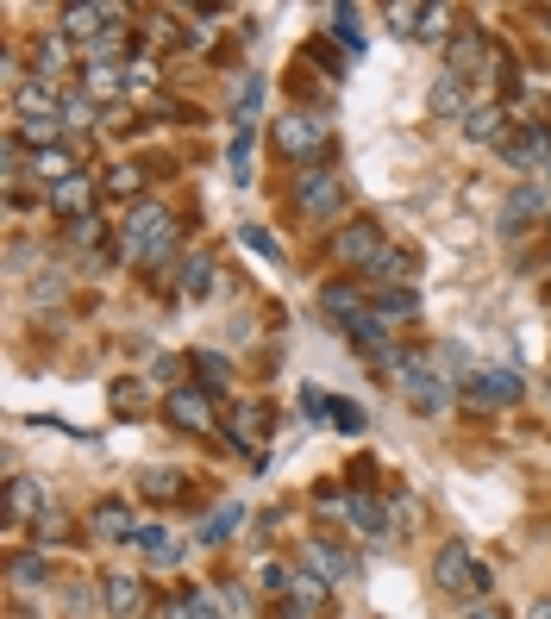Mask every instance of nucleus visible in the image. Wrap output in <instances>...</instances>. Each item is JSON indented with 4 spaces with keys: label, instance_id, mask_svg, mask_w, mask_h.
Returning a JSON list of instances; mask_svg holds the SVG:
<instances>
[{
    "label": "nucleus",
    "instance_id": "f257e3e1",
    "mask_svg": "<svg viewBox=\"0 0 551 619\" xmlns=\"http://www.w3.org/2000/svg\"><path fill=\"white\" fill-rule=\"evenodd\" d=\"M176 238H182V226L170 219V207L144 200V207H132V219H126V232H119V251L132 257V263H144V270H158V263H170Z\"/></svg>",
    "mask_w": 551,
    "mask_h": 619
},
{
    "label": "nucleus",
    "instance_id": "f03ea898",
    "mask_svg": "<svg viewBox=\"0 0 551 619\" xmlns=\"http://www.w3.org/2000/svg\"><path fill=\"white\" fill-rule=\"evenodd\" d=\"M433 582L445 588V595H457V600H495V576L476 563V551L464 539H452L433 557Z\"/></svg>",
    "mask_w": 551,
    "mask_h": 619
},
{
    "label": "nucleus",
    "instance_id": "7ed1b4c3",
    "mask_svg": "<svg viewBox=\"0 0 551 619\" xmlns=\"http://www.w3.org/2000/svg\"><path fill=\"white\" fill-rule=\"evenodd\" d=\"M389 382L408 394L413 413H445V376H426V357L420 350H395V363H389Z\"/></svg>",
    "mask_w": 551,
    "mask_h": 619
},
{
    "label": "nucleus",
    "instance_id": "20e7f679",
    "mask_svg": "<svg viewBox=\"0 0 551 619\" xmlns=\"http://www.w3.org/2000/svg\"><path fill=\"white\" fill-rule=\"evenodd\" d=\"M270 144L282 156H295V163H307V156H320L326 144H333V132H326V119L320 113H282L270 126Z\"/></svg>",
    "mask_w": 551,
    "mask_h": 619
},
{
    "label": "nucleus",
    "instance_id": "39448f33",
    "mask_svg": "<svg viewBox=\"0 0 551 619\" xmlns=\"http://www.w3.org/2000/svg\"><path fill=\"white\" fill-rule=\"evenodd\" d=\"M338 207H345V175H333V170H301L295 175V214L333 219Z\"/></svg>",
    "mask_w": 551,
    "mask_h": 619
},
{
    "label": "nucleus",
    "instance_id": "423d86ee",
    "mask_svg": "<svg viewBox=\"0 0 551 619\" xmlns=\"http://www.w3.org/2000/svg\"><path fill=\"white\" fill-rule=\"evenodd\" d=\"M382 251H389V245H382V226H376V219H352V226L333 238V257L345 270H376Z\"/></svg>",
    "mask_w": 551,
    "mask_h": 619
},
{
    "label": "nucleus",
    "instance_id": "0eeeda50",
    "mask_svg": "<svg viewBox=\"0 0 551 619\" xmlns=\"http://www.w3.org/2000/svg\"><path fill=\"white\" fill-rule=\"evenodd\" d=\"M163 420H170L176 432H207L214 426V394H207V388L176 382L170 394H163Z\"/></svg>",
    "mask_w": 551,
    "mask_h": 619
},
{
    "label": "nucleus",
    "instance_id": "6e6552de",
    "mask_svg": "<svg viewBox=\"0 0 551 619\" xmlns=\"http://www.w3.org/2000/svg\"><path fill=\"white\" fill-rule=\"evenodd\" d=\"M44 207L57 219H69V226H82V219H95V175L76 170V175H63L57 188H44Z\"/></svg>",
    "mask_w": 551,
    "mask_h": 619
},
{
    "label": "nucleus",
    "instance_id": "1a4fd4ad",
    "mask_svg": "<svg viewBox=\"0 0 551 619\" xmlns=\"http://www.w3.org/2000/svg\"><path fill=\"white\" fill-rule=\"evenodd\" d=\"M301 576L338 588V582L357 576V557H352V551H338V544H326V539H307V544H301Z\"/></svg>",
    "mask_w": 551,
    "mask_h": 619
},
{
    "label": "nucleus",
    "instance_id": "9d476101",
    "mask_svg": "<svg viewBox=\"0 0 551 619\" xmlns=\"http://www.w3.org/2000/svg\"><path fill=\"white\" fill-rule=\"evenodd\" d=\"M476 69H501V51H495L483 32H457L452 44H445V76H476Z\"/></svg>",
    "mask_w": 551,
    "mask_h": 619
},
{
    "label": "nucleus",
    "instance_id": "9b49d317",
    "mask_svg": "<svg viewBox=\"0 0 551 619\" xmlns=\"http://www.w3.org/2000/svg\"><path fill=\"white\" fill-rule=\"evenodd\" d=\"M464 394H471L476 413H489V406H514V401H520V376H514V369H471V376H464Z\"/></svg>",
    "mask_w": 551,
    "mask_h": 619
},
{
    "label": "nucleus",
    "instance_id": "f8f14e48",
    "mask_svg": "<svg viewBox=\"0 0 551 619\" xmlns=\"http://www.w3.org/2000/svg\"><path fill=\"white\" fill-rule=\"evenodd\" d=\"M100 607L114 619H132L138 607H144V576H132V569H107L100 576Z\"/></svg>",
    "mask_w": 551,
    "mask_h": 619
},
{
    "label": "nucleus",
    "instance_id": "ddd939ff",
    "mask_svg": "<svg viewBox=\"0 0 551 619\" xmlns=\"http://www.w3.org/2000/svg\"><path fill=\"white\" fill-rule=\"evenodd\" d=\"M114 20H119V7H63V25H57V32L69 44H95Z\"/></svg>",
    "mask_w": 551,
    "mask_h": 619
},
{
    "label": "nucleus",
    "instance_id": "4468645a",
    "mask_svg": "<svg viewBox=\"0 0 551 619\" xmlns=\"http://www.w3.org/2000/svg\"><path fill=\"white\" fill-rule=\"evenodd\" d=\"M532 219H545V188L539 182H520L508 194V207H501V232H527Z\"/></svg>",
    "mask_w": 551,
    "mask_h": 619
},
{
    "label": "nucleus",
    "instance_id": "2eb2a0df",
    "mask_svg": "<svg viewBox=\"0 0 551 619\" xmlns=\"http://www.w3.org/2000/svg\"><path fill=\"white\" fill-rule=\"evenodd\" d=\"M338 507H345V520H352L364 539H382V532H389V507L376 501L370 488H352V495H345Z\"/></svg>",
    "mask_w": 551,
    "mask_h": 619
},
{
    "label": "nucleus",
    "instance_id": "dca6fc26",
    "mask_svg": "<svg viewBox=\"0 0 551 619\" xmlns=\"http://www.w3.org/2000/svg\"><path fill=\"white\" fill-rule=\"evenodd\" d=\"M501 156H508L514 170H545V163H551V132H545V126H527L520 138L501 144Z\"/></svg>",
    "mask_w": 551,
    "mask_h": 619
},
{
    "label": "nucleus",
    "instance_id": "f3484780",
    "mask_svg": "<svg viewBox=\"0 0 551 619\" xmlns=\"http://www.w3.org/2000/svg\"><path fill=\"white\" fill-rule=\"evenodd\" d=\"M44 520V495L32 476H13L7 482V525H39Z\"/></svg>",
    "mask_w": 551,
    "mask_h": 619
},
{
    "label": "nucleus",
    "instance_id": "a211bd4d",
    "mask_svg": "<svg viewBox=\"0 0 551 619\" xmlns=\"http://www.w3.org/2000/svg\"><path fill=\"white\" fill-rule=\"evenodd\" d=\"M138 495H144V501H158V507H176L182 495H188V476L170 469V464H158V469H144V476H138Z\"/></svg>",
    "mask_w": 551,
    "mask_h": 619
},
{
    "label": "nucleus",
    "instance_id": "6ab92c4d",
    "mask_svg": "<svg viewBox=\"0 0 551 619\" xmlns=\"http://www.w3.org/2000/svg\"><path fill=\"white\" fill-rule=\"evenodd\" d=\"M176 294H188V301H207L214 294V257L207 251H188L176 263Z\"/></svg>",
    "mask_w": 551,
    "mask_h": 619
},
{
    "label": "nucleus",
    "instance_id": "aec40b11",
    "mask_svg": "<svg viewBox=\"0 0 551 619\" xmlns=\"http://www.w3.org/2000/svg\"><path fill=\"white\" fill-rule=\"evenodd\" d=\"M13 107H20V119H63V100L51 82H20L13 88Z\"/></svg>",
    "mask_w": 551,
    "mask_h": 619
},
{
    "label": "nucleus",
    "instance_id": "412c9836",
    "mask_svg": "<svg viewBox=\"0 0 551 619\" xmlns=\"http://www.w3.org/2000/svg\"><path fill=\"white\" fill-rule=\"evenodd\" d=\"M464 138L471 144H508V113L501 107H471L464 113Z\"/></svg>",
    "mask_w": 551,
    "mask_h": 619
},
{
    "label": "nucleus",
    "instance_id": "4be33fe9",
    "mask_svg": "<svg viewBox=\"0 0 551 619\" xmlns=\"http://www.w3.org/2000/svg\"><path fill=\"white\" fill-rule=\"evenodd\" d=\"M100 532V539H119V544H138V525H132V507L126 501H100L95 520H88Z\"/></svg>",
    "mask_w": 551,
    "mask_h": 619
},
{
    "label": "nucleus",
    "instance_id": "5701e85b",
    "mask_svg": "<svg viewBox=\"0 0 551 619\" xmlns=\"http://www.w3.org/2000/svg\"><path fill=\"white\" fill-rule=\"evenodd\" d=\"M426 113H433V119H464V113H471V100H464V76H439L433 95H426Z\"/></svg>",
    "mask_w": 551,
    "mask_h": 619
},
{
    "label": "nucleus",
    "instance_id": "b1692460",
    "mask_svg": "<svg viewBox=\"0 0 551 619\" xmlns=\"http://www.w3.org/2000/svg\"><path fill=\"white\" fill-rule=\"evenodd\" d=\"M107 406H114L119 420H138V413L151 406V394H144V376H119V382L107 388Z\"/></svg>",
    "mask_w": 551,
    "mask_h": 619
},
{
    "label": "nucleus",
    "instance_id": "393cba45",
    "mask_svg": "<svg viewBox=\"0 0 551 619\" xmlns=\"http://www.w3.org/2000/svg\"><path fill=\"white\" fill-rule=\"evenodd\" d=\"M32 69H39L44 82L63 76V69H69V39H63V32H44V39L32 44Z\"/></svg>",
    "mask_w": 551,
    "mask_h": 619
},
{
    "label": "nucleus",
    "instance_id": "a878e982",
    "mask_svg": "<svg viewBox=\"0 0 551 619\" xmlns=\"http://www.w3.org/2000/svg\"><path fill=\"white\" fill-rule=\"evenodd\" d=\"M370 282L376 289H408L413 282V257L408 251H382L376 257V270H370Z\"/></svg>",
    "mask_w": 551,
    "mask_h": 619
},
{
    "label": "nucleus",
    "instance_id": "bb28decb",
    "mask_svg": "<svg viewBox=\"0 0 551 619\" xmlns=\"http://www.w3.org/2000/svg\"><path fill=\"white\" fill-rule=\"evenodd\" d=\"M238 525H245V507H219L214 520H207V525L195 532V544H201V551H214V544H226V539H233Z\"/></svg>",
    "mask_w": 551,
    "mask_h": 619
},
{
    "label": "nucleus",
    "instance_id": "cd10ccee",
    "mask_svg": "<svg viewBox=\"0 0 551 619\" xmlns=\"http://www.w3.org/2000/svg\"><path fill=\"white\" fill-rule=\"evenodd\" d=\"M320 307L333 313L338 326H352V319H364V313H370V307H364V294H357V289H338V282L320 294Z\"/></svg>",
    "mask_w": 551,
    "mask_h": 619
},
{
    "label": "nucleus",
    "instance_id": "c85d7f7f",
    "mask_svg": "<svg viewBox=\"0 0 551 619\" xmlns=\"http://www.w3.org/2000/svg\"><path fill=\"white\" fill-rule=\"evenodd\" d=\"M126 69H119V63H88V100H114L119 88H126Z\"/></svg>",
    "mask_w": 551,
    "mask_h": 619
},
{
    "label": "nucleus",
    "instance_id": "c756f323",
    "mask_svg": "<svg viewBox=\"0 0 551 619\" xmlns=\"http://www.w3.org/2000/svg\"><path fill=\"white\" fill-rule=\"evenodd\" d=\"M452 20H457L452 7H426V13H420V32H413V39H420V44H445V39H452Z\"/></svg>",
    "mask_w": 551,
    "mask_h": 619
},
{
    "label": "nucleus",
    "instance_id": "7c9ffc66",
    "mask_svg": "<svg viewBox=\"0 0 551 619\" xmlns=\"http://www.w3.org/2000/svg\"><path fill=\"white\" fill-rule=\"evenodd\" d=\"M195 369H201V388H207V394L233 382V363H226L219 350H195Z\"/></svg>",
    "mask_w": 551,
    "mask_h": 619
},
{
    "label": "nucleus",
    "instance_id": "2f4dec72",
    "mask_svg": "<svg viewBox=\"0 0 551 619\" xmlns=\"http://www.w3.org/2000/svg\"><path fill=\"white\" fill-rule=\"evenodd\" d=\"M7 569H13V582H20V588H32V582H44V576H51V563H44V551H13V563H7Z\"/></svg>",
    "mask_w": 551,
    "mask_h": 619
},
{
    "label": "nucleus",
    "instance_id": "473e14b6",
    "mask_svg": "<svg viewBox=\"0 0 551 619\" xmlns=\"http://www.w3.org/2000/svg\"><path fill=\"white\" fill-rule=\"evenodd\" d=\"M144 39L158 44V51H170V44H188L176 32V13H144Z\"/></svg>",
    "mask_w": 551,
    "mask_h": 619
},
{
    "label": "nucleus",
    "instance_id": "72a5a7b5",
    "mask_svg": "<svg viewBox=\"0 0 551 619\" xmlns=\"http://www.w3.org/2000/svg\"><path fill=\"white\" fill-rule=\"evenodd\" d=\"M257 107H263V76H251V82H245V95H238V107H233L238 132H251V126H257Z\"/></svg>",
    "mask_w": 551,
    "mask_h": 619
},
{
    "label": "nucleus",
    "instance_id": "f704fd0d",
    "mask_svg": "<svg viewBox=\"0 0 551 619\" xmlns=\"http://www.w3.org/2000/svg\"><path fill=\"white\" fill-rule=\"evenodd\" d=\"M420 13H426V7H413V0H395V7H382L389 32H401V39H413V32H420Z\"/></svg>",
    "mask_w": 551,
    "mask_h": 619
},
{
    "label": "nucleus",
    "instance_id": "c9c22d12",
    "mask_svg": "<svg viewBox=\"0 0 551 619\" xmlns=\"http://www.w3.org/2000/svg\"><path fill=\"white\" fill-rule=\"evenodd\" d=\"M119 51H126V25H107V32L88 44V63H119Z\"/></svg>",
    "mask_w": 551,
    "mask_h": 619
},
{
    "label": "nucleus",
    "instance_id": "e433bc0d",
    "mask_svg": "<svg viewBox=\"0 0 551 619\" xmlns=\"http://www.w3.org/2000/svg\"><path fill=\"white\" fill-rule=\"evenodd\" d=\"M88 126H95V100L69 95V100H63V132H88Z\"/></svg>",
    "mask_w": 551,
    "mask_h": 619
},
{
    "label": "nucleus",
    "instance_id": "4c0bfd02",
    "mask_svg": "<svg viewBox=\"0 0 551 619\" xmlns=\"http://www.w3.org/2000/svg\"><path fill=\"white\" fill-rule=\"evenodd\" d=\"M138 175H144V170H132V163H119V170H107V194H119V200H138V188H144Z\"/></svg>",
    "mask_w": 551,
    "mask_h": 619
},
{
    "label": "nucleus",
    "instance_id": "58836bf2",
    "mask_svg": "<svg viewBox=\"0 0 551 619\" xmlns=\"http://www.w3.org/2000/svg\"><path fill=\"white\" fill-rule=\"evenodd\" d=\"M263 420H270V413H263L257 401H251V406H238V420H233L238 432H233V438H238V445H257V432H263Z\"/></svg>",
    "mask_w": 551,
    "mask_h": 619
},
{
    "label": "nucleus",
    "instance_id": "ea45409f",
    "mask_svg": "<svg viewBox=\"0 0 551 619\" xmlns=\"http://www.w3.org/2000/svg\"><path fill=\"white\" fill-rule=\"evenodd\" d=\"M126 88H144V95H151V88H158V63L132 57V63H126Z\"/></svg>",
    "mask_w": 551,
    "mask_h": 619
},
{
    "label": "nucleus",
    "instance_id": "a19ab883",
    "mask_svg": "<svg viewBox=\"0 0 551 619\" xmlns=\"http://www.w3.org/2000/svg\"><path fill=\"white\" fill-rule=\"evenodd\" d=\"M219 607H226V619H251V595H245L238 582H226V588H219Z\"/></svg>",
    "mask_w": 551,
    "mask_h": 619
},
{
    "label": "nucleus",
    "instance_id": "79ce46f5",
    "mask_svg": "<svg viewBox=\"0 0 551 619\" xmlns=\"http://www.w3.org/2000/svg\"><path fill=\"white\" fill-rule=\"evenodd\" d=\"M333 426L357 438V432H364V406H357V401H333Z\"/></svg>",
    "mask_w": 551,
    "mask_h": 619
},
{
    "label": "nucleus",
    "instance_id": "37998d69",
    "mask_svg": "<svg viewBox=\"0 0 551 619\" xmlns=\"http://www.w3.org/2000/svg\"><path fill=\"white\" fill-rule=\"evenodd\" d=\"M357 20H364V13H357V7H333V32H338V39H364V25H357Z\"/></svg>",
    "mask_w": 551,
    "mask_h": 619
},
{
    "label": "nucleus",
    "instance_id": "c03bdc74",
    "mask_svg": "<svg viewBox=\"0 0 551 619\" xmlns=\"http://www.w3.org/2000/svg\"><path fill=\"white\" fill-rule=\"evenodd\" d=\"M182 619H219V607H214V595H182Z\"/></svg>",
    "mask_w": 551,
    "mask_h": 619
},
{
    "label": "nucleus",
    "instance_id": "a18cd8bd",
    "mask_svg": "<svg viewBox=\"0 0 551 619\" xmlns=\"http://www.w3.org/2000/svg\"><path fill=\"white\" fill-rule=\"evenodd\" d=\"M245 175H251V132L233 138V182H245Z\"/></svg>",
    "mask_w": 551,
    "mask_h": 619
},
{
    "label": "nucleus",
    "instance_id": "49530a36",
    "mask_svg": "<svg viewBox=\"0 0 551 619\" xmlns=\"http://www.w3.org/2000/svg\"><path fill=\"white\" fill-rule=\"evenodd\" d=\"M182 39H188V51H207V44H214V25H207V13L182 25Z\"/></svg>",
    "mask_w": 551,
    "mask_h": 619
},
{
    "label": "nucleus",
    "instance_id": "de8ad7c7",
    "mask_svg": "<svg viewBox=\"0 0 551 619\" xmlns=\"http://www.w3.org/2000/svg\"><path fill=\"white\" fill-rule=\"evenodd\" d=\"M63 525H69V520H63V513H51V507H44V520L32 525V532H39V544H44V539H63Z\"/></svg>",
    "mask_w": 551,
    "mask_h": 619
},
{
    "label": "nucleus",
    "instance_id": "09e8293b",
    "mask_svg": "<svg viewBox=\"0 0 551 619\" xmlns=\"http://www.w3.org/2000/svg\"><path fill=\"white\" fill-rule=\"evenodd\" d=\"M464 619H508V613H501V600H471V607H464Z\"/></svg>",
    "mask_w": 551,
    "mask_h": 619
},
{
    "label": "nucleus",
    "instance_id": "8fccbe9b",
    "mask_svg": "<svg viewBox=\"0 0 551 619\" xmlns=\"http://www.w3.org/2000/svg\"><path fill=\"white\" fill-rule=\"evenodd\" d=\"M245 245H251L257 257H276V238H263V232H257V226H251V232H245Z\"/></svg>",
    "mask_w": 551,
    "mask_h": 619
},
{
    "label": "nucleus",
    "instance_id": "3c124183",
    "mask_svg": "<svg viewBox=\"0 0 551 619\" xmlns=\"http://www.w3.org/2000/svg\"><path fill=\"white\" fill-rule=\"evenodd\" d=\"M57 294H63L57 275H51V282H32V301H57Z\"/></svg>",
    "mask_w": 551,
    "mask_h": 619
},
{
    "label": "nucleus",
    "instance_id": "603ef678",
    "mask_svg": "<svg viewBox=\"0 0 551 619\" xmlns=\"http://www.w3.org/2000/svg\"><path fill=\"white\" fill-rule=\"evenodd\" d=\"M527 619H551V600H532V607H527Z\"/></svg>",
    "mask_w": 551,
    "mask_h": 619
},
{
    "label": "nucleus",
    "instance_id": "864d4df0",
    "mask_svg": "<svg viewBox=\"0 0 551 619\" xmlns=\"http://www.w3.org/2000/svg\"><path fill=\"white\" fill-rule=\"evenodd\" d=\"M282 619H307V613H295V607H289V613H282Z\"/></svg>",
    "mask_w": 551,
    "mask_h": 619
},
{
    "label": "nucleus",
    "instance_id": "5fc2aeb1",
    "mask_svg": "<svg viewBox=\"0 0 551 619\" xmlns=\"http://www.w3.org/2000/svg\"><path fill=\"white\" fill-rule=\"evenodd\" d=\"M545 25H551V7H545Z\"/></svg>",
    "mask_w": 551,
    "mask_h": 619
}]
</instances>
